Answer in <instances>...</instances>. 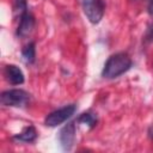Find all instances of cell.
Masks as SVG:
<instances>
[{
  "instance_id": "obj_1",
  "label": "cell",
  "mask_w": 153,
  "mask_h": 153,
  "mask_svg": "<svg viewBox=\"0 0 153 153\" xmlns=\"http://www.w3.org/2000/svg\"><path fill=\"white\" fill-rule=\"evenodd\" d=\"M130 67H131L130 57L124 53H116L111 55L104 63L102 76L106 79H114L129 71Z\"/></svg>"
},
{
  "instance_id": "obj_2",
  "label": "cell",
  "mask_w": 153,
  "mask_h": 153,
  "mask_svg": "<svg viewBox=\"0 0 153 153\" xmlns=\"http://www.w3.org/2000/svg\"><path fill=\"white\" fill-rule=\"evenodd\" d=\"M0 99L2 105L18 108V106L25 105L29 102L30 94L22 88H12V90L4 91L0 96Z\"/></svg>"
},
{
  "instance_id": "obj_3",
  "label": "cell",
  "mask_w": 153,
  "mask_h": 153,
  "mask_svg": "<svg viewBox=\"0 0 153 153\" xmlns=\"http://www.w3.org/2000/svg\"><path fill=\"white\" fill-rule=\"evenodd\" d=\"M82 11L87 19L92 24H98L105 11V5L103 0H82Z\"/></svg>"
},
{
  "instance_id": "obj_4",
  "label": "cell",
  "mask_w": 153,
  "mask_h": 153,
  "mask_svg": "<svg viewBox=\"0 0 153 153\" xmlns=\"http://www.w3.org/2000/svg\"><path fill=\"white\" fill-rule=\"evenodd\" d=\"M76 110V105L75 104H69V105H65L53 112H50L45 120H44V124L48 127H56L63 122H66L68 118H71L74 112Z\"/></svg>"
},
{
  "instance_id": "obj_5",
  "label": "cell",
  "mask_w": 153,
  "mask_h": 153,
  "mask_svg": "<svg viewBox=\"0 0 153 153\" xmlns=\"http://www.w3.org/2000/svg\"><path fill=\"white\" fill-rule=\"evenodd\" d=\"M60 142L63 149L69 151L74 143V139H75V124L73 122L68 123L67 126H65L61 131H60Z\"/></svg>"
},
{
  "instance_id": "obj_6",
  "label": "cell",
  "mask_w": 153,
  "mask_h": 153,
  "mask_svg": "<svg viewBox=\"0 0 153 153\" xmlns=\"http://www.w3.org/2000/svg\"><path fill=\"white\" fill-rule=\"evenodd\" d=\"M35 26V18L31 13L26 12L19 18V25L17 29V35L19 37H26L31 33Z\"/></svg>"
},
{
  "instance_id": "obj_7",
  "label": "cell",
  "mask_w": 153,
  "mask_h": 153,
  "mask_svg": "<svg viewBox=\"0 0 153 153\" xmlns=\"http://www.w3.org/2000/svg\"><path fill=\"white\" fill-rule=\"evenodd\" d=\"M4 75L12 85H22L24 82V73L16 65H7L4 69Z\"/></svg>"
},
{
  "instance_id": "obj_8",
  "label": "cell",
  "mask_w": 153,
  "mask_h": 153,
  "mask_svg": "<svg viewBox=\"0 0 153 153\" xmlns=\"http://www.w3.org/2000/svg\"><path fill=\"white\" fill-rule=\"evenodd\" d=\"M37 136V131L33 126L25 127L20 133L16 134L13 136V140L19 141V142H32Z\"/></svg>"
},
{
  "instance_id": "obj_9",
  "label": "cell",
  "mask_w": 153,
  "mask_h": 153,
  "mask_svg": "<svg viewBox=\"0 0 153 153\" xmlns=\"http://www.w3.org/2000/svg\"><path fill=\"white\" fill-rule=\"evenodd\" d=\"M35 56H36V49H35V43L30 42L29 44H26L23 50H22V57L23 61L25 63H32L35 61Z\"/></svg>"
},
{
  "instance_id": "obj_10",
  "label": "cell",
  "mask_w": 153,
  "mask_h": 153,
  "mask_svg": "<svg viewBox=\"0 0 153 153\" xmlns=\"http://www.w3.org/2000/svg\"><path fill=\"white\" fill-rule=\"evenodd\" d=\"M78 122L81 123V124H85V126H87L90 128H93L96 126V123H97V118L90 112H84V114H81L79 116Z\"/></svg>"
},
{
  "instance_id": "obj_11",
  "label": "cell",
  "mask_w": 153,
  "mask_h": 153,
  "mask_svg": "<svg viewBox=\"0 0 153 153\" xmlns=\"http://www.w3.org/2000/svg\"><path fill=\"white\" fill-rule=\"evenodd\" d=\"M27 6H26V0H14V4H13V12L16 16H18L19 18L26 13L27 11Z\"/></svg>"
},
{
  "instance_id": "obj_12",
  "label": "cell",
  "mask_w": 153,
  "mask_h": 153,
  "mask_svg": "<svg viewBox=\"0 0 153 153\" xmlns=\"http://www.w3.org/2000/svg\"><path fill=\"white\" fill-rule=\"evenodd\" d=\"M146 39L149 41V42H153V25L147 30V33H146Z\"/></svg>"
},
{
  "instance_id": "obj_13",
  "label": "cell",
  "mask_w": 153,
  "mask_h": 153,
  "mask_svg": "<svg viewBox=\"0 0 153 153\" xmlns=\"http://www.w3.org/2000/svg\"><path fill=\"white\" fill-rule=\"evenodd\" d=\"M148 12H149V14L153 16V0H149V4H148Z\"/></svg>"
}]
</instances>
